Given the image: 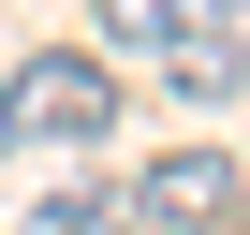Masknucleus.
I'll use <instances>...</instances> for the list:
<instances>
[{"instance_id": "20e7f679", "label": "nucleus", "mask_w": 250, "mask_h": 235, "mask_svg": "<svg viewBox=\"0 0 250 235\" xmlns=\"http://www.w3.org/2000/svg\"><path fill=\"white\" fill-rule=\"evenodd\" d=\"M15 235H133V220H118V191H44Z\"/></svg>"}, {"instance_id": "7ed1b4c3", "label": "nucleus", "mask_w": 250, "mask_h": 235, "mask_svg": "<svg viewBox=\"0 0 250 235\" xmlns=\"http://www.w3.org/2000/svg\"><path fill=\"white\" fill-rule=\"evenodd\" d=\"M88 30H103V44H162V59H177V44H221V30H235V0H88Z\"/></svg>"}, {"instance_id": "423d86ee", "label": "nucleus", "mask_w": 250, "mask_h": 235, "mask_svg": "<svg viewBox=\"0 0 250 235\" xmlns=\"http://www.w3.org/2000/svg\"><path fill=\"white\" fill-rule=\"evenodd\" d=\"M235 59H250V44H235Z\"/></svg>"}, {"instance_id": "f257e3e1", "label": "nucleus", "mask_w": 250, "mask_h": 235, "mask_svg": "<svg viewBox=\"0 0 250 235\" xmlns=\"http://www.w3.org/2000/svg\"><path fill=\"white\" fill-rule=\"evenodd\" d=\"M0 133H30V147H103V133H118V74H103L88 44L15 59V88H0Z\"/></svg>"}, {"instance_id": "39448f33", "label": "nucleus", "mask_w": 250, "mask_h": 235, "mask_svg": "<svg viewBox=\"0 0 250 235\" xmlns=\"http://www.w3.org/2000/svg\"><path fill=\"white\" fill-rule=\"evenodd\" d=\"M0 147H15V133H0Z\"/></svg>"}, {"instance_id": "f03ea898", "label": "nucleus", "mask_w": 250, "mask_h": 235, "mask_svg": "<svg viewBox=\"0 0 250 235\" xmlns=\"http://www.w3.org/2000/svg\"><path fill=\"white\" fill-rule=\"evenodd\" d=\"M118 220H133V235H235V220H250V176H235L221 147H162L133 191H118Z\"/></svg>"}]
</instances>
